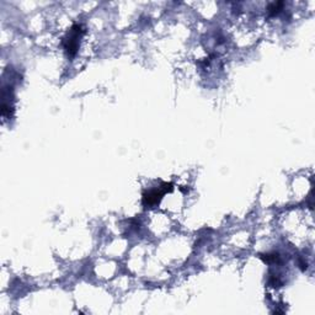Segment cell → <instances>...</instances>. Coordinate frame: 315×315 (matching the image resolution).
<instances>
[{
  "label": "cell",
  "mask_w": 315,
  "mask_h": 315,
  "mask_svg": "<svg viewBox=\"0 0 315 315\" xmlns=\"http://www.w3.org/2000/svg\"><path fill=\"white\" fill-rule=\"evenodd\" d=\"M85 33V30L82 24H74L70 30L66 32V37L63 38V47L66 53L69 57H74L78 53L80 46V38Z\"/></svg>",
  "instance_id": "6da1fadb"
},
{
  "label": "cell",
  "mask_w": 315,
  "mask_h": 315,
  "mask_svg": "<svg viewBox=\"0 0 315 315\" xmlns=\"http://www.w3.org/2000/svg\"><path fill=\"white\" fill-rule=\"evenodd\" d=\"M172 191V183L164 182L160 187L154 188V190L146 191L143 194V199H142V202H143L144 207H153L156 206L162 201L163 196H164L166 192H171Z\"/></svg>",
  "instance_id": "7a4b0ae2"
},
{
  "label": "cell",
  "mask_w": 315,
  "mask_h": 315,
  "mask_svg": "<svg viewBox=\"0 0 315 315\" xmlns=\"http://www.w3.org/2000/svg\"><path fill=\"white\" fill-rule=\"evenodd\" d=\"M260 257L264 260V262L268 264V265H271V264H280V262L282 261L281 256H280V254H278V252H267V254H261L260 255Z\"/></svg>",
  "instance_id": "3957f363"
},
{
  "label": "cell",
  "mask_w": 315,
  "mask_h": 315,
  "mask_svg": "<svg viewBox=\"0 0 315 315\" xmlns=\"http://www.w3.org/2000/svg\"><path fill=\"white\" fill-rule=\"evenodd\" d=\"M284 4L282 1H276V3H271L270 5L267 6V13L270 16H275L278 15V14L281 13L283 10Z\"/></svg>",
  "instance_id": "277c9868"
}]
</instances>
